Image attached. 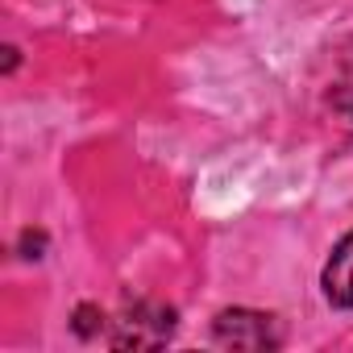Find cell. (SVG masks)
Here are the masks:
<instances>
[{
	"instance_id": "cell-3",
	"label": "cell",
	"mask_w": 353,
	"mask_h": 353,
	"mask_svg": "<svg viewBox=\"0 0 353 353\" xmlns=\"http://www.w3.org/2000/svg\"><path fill=\"white\" fill-rule=\"evenodd\" d=\"M320 287H324V299L332 307H353V233H345L336 241L332 258L324 262Z\"/></svg>"
},
{
	"instance_id": "cell-4",
	"label": "cell",
	"mask_w": 353,
	"mask_h": 353,
	"mask_svg": "<svg viewBox=\"0 0 353 353\" xmlns=\"http://www.w3.org/2000/svg\"><path fill=\"white\" fill-rule=\"evenodd\" d=\"M328 112L336 117V125H345L353 133V59L341 63V71L328 88Z\"/></svg>"
},
{
	"instance_id": "cell-2",
	"label": "cell",
	"mask_w": 353,
	"mask_h": 353,
	"mask_svg": "<svg viewBox=\"0 0 353 353\" xmlns=\"http://www.w3.org/2000/svg\"><path fill=\"white\" fill-rule=\"evenodd\" d=\"M212 336L225 349H245V353H262L279 345L274 320L266 312H250V307H229L212 320Z\"/></svg>"
},
{
	"instance_id": "cell-6",
	"label": "cell",
	"mask_w": 353,
	"mask_h": 353,
	"mask_svg": "<svg viewBox=\"0 0 353 353\" xmlns=\"http://www.w3.org/2000/svg\"><path fill=\"white\" fill-rule=\"evenodd\" d=\"M21 250H26V258H42L46 237H42V233H26V237H21Z\"/></svg>"
},
{
	"instance_id": "cell-1",
	"label": "cell",
	"mask_w": 353,
	"mask_h": 353,
	"mask_svg": "<svg viewBox=\"0 0 353 353\" xmlns=\"http://www.w3.org/2000/svg\"><path fill=\"white\" fill-rule=\"evenodd\" d=\"M170 332H174V307L137 299L125 312V320H117L112 345L117 349H158V345L170 341Z\"/></svg>"
},
{
	"instance_id": "cell-5",
	"label": "cell",
	"mask_w": 353,
	"mask_h": 353,
	"mask_svg": "<svg viewBox=\"0 0 353 353\" xmlns=\"http://www.w3.org/2000/svg\"><path fill=\"white\" fill-rule=\"evenodd\" d=\"M100 328H104V312H100L96 303H83V307L75 312V332H79V336H96Z\"/></svg>"
}]
</instances>
